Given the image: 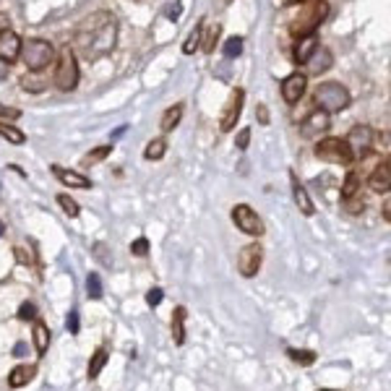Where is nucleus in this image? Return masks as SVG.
<instances>
[{"label":"nucleus","instance_id":"9b49d317","mask_svg":"<svg viewBox=\"0 0 391 391\" xmlns=\"http://www.w3.org/2000/svg\"><path fill=\"white\" fill-rule=\"evenodd\" d=\"M332 128V118H329V112H323L315 107L311 115H308L303 123H300V136L303 138H318L321 133H326Z\"/></svg>","mask_w":391,"mask_h":391},{"label":"nucleus","instance_id":"a19ab883","mask_svg":"<svg viewBox=\"0 0 391 391\" xmlns=\"http://www.w3.org/2000/svg\"><path fill=\"white\" fill-rule=\"evenodd\" d=\"M66 326H68L71 334H78V329H81V326H78V311H71L68 318H66Z\"/></svg>","mask_w":391,"mask_h":391},{"label":"nucleus","instance_id":"4c0bfd02","mask_svg":"<svg viewBox=\"0 0 391 391\" xmlns=\"http://www.w3.org/2000/svg\"><path fill=\"white\" fill-rule=\"evenodd\" d=\"M164 300V292H162L160 287H152L149 292H146V306H152V308H157Z\"/></svg>","mask_w":391,"mask_h":391},{"label":"nucleus","instance_id":"a211bd4d","mask_svg":"<svg viewBox=\"0 0 391 391\" xmlns=\"http://www.w3.org/2000/svg\"><path fill=\"white\" fill-rule=\"evenodd\" d=\"M332 63H334V55L332 50H326V47H315V52L308 58V68H311V73H315V76H321V73H326V71L332 68Z\"/></svg>","mask_w":391,"mask_h":391},{"label":"nucleus","instance_id":"c9c22d12","mask_svg":"<svg viewBox=\"0 0 391 391\" xmlns=\"http://www.w3.org/2000/svg\"><path fill=\"white\" fill-rule=\"evenodd\" d=\"M131 253L138 255V258H144L146 253H149V240L141 235V238H136L133 243H131Z\"/></svg>","mask_w":391,"mask_h":391},{"label":"nucleus","instance_id":"4be33fe9","mask_svg":"<svg viewBox=\"0 0 391 391\" xmlns=\"http://www.w3.org/2000/svg\"><path fill=\"white\" fill-rule=\"evenodd\" d=\"M183 104H172V107H167V110L162 112V118H160V128H162V133H170V131H175V128L180 126V120H183Z\"/></svg>","mask_w":391,"mask_h":391},{"label":"nucleus","instance_id":"a18cd8bd","mask_svg":"<svg viewBox=\"0 0 391 391\" xmlns=\"http://www.w3.org/2000/svg\"><path fill=\"white\" fill-rule=\"evenodd\" d=\"M6 78H8V66H6L3 60H0V84H3Z\"/></svg>","mask_w":391,"mask_h":391},{"label":"nucleus","instance_id":"3c124183","mask_svg":"<svg viewBox=\"0 0 391 391\" xmlns=\"http://www.w3.org/2000/svg\"><path fill=\"white\" fill-rule=\"evenodd\" d=\"M224 3H230V0H224Z\"/></svg>","mask_w":391,"mask_h":391},{"label":"nucleus","instance_id":"37998d69","mask_svg":"<svg viewBox=\"0 0 391 391\" xmlns=\"http://www.w3.org/2000/svg\"><path fill=\"white\" fill-rule=\"evenodd\" d=\"M258 123H261V126H269V110H266L264 104H258Z\"/></svg>","mask_w":391,"mask_h":391},{"label":"nucleus","instance_id":"423d86ee","mask_svg":"<svg viewBox=\"0 0 391 391\" xmlns=\"http://www.w3.org/2000/svg\"><path fill=\"white\" fill-rule=\"evenodd\" d=\"M315 157L321 162H329V164H352L355 162V157H352V152H349V146L344 138L339 136H326L321 138L318 144H315Z\"/></svg>","mask_w":391,"mask_h":391},{"label":"nucleus","instance_id":"9d476101","mask_svg":"<svg viewBox=\"0 0 391 391\" xmlns=\"http://www.w3.org/2000/svg\"><path fill=\"white\" fill-rule=\"evenodd\" d=\"M373 128L371 126H352L347 133V146L349 152H352V157L355 160H363V157H368L371 154V149H373Z\"/></svg>","mask_w":391,"mask_h":391},{"label":"nucleus","instance_id":"7c9ffc66","mask_svg":"<svg viewBox=\"0 0 391 391\" xmlns=\"http://www.w3.org/2000/svg\"><path fill=\"white\" fill-rule=\"evenodd\" d=\"M219 35H222V24H214L212 29H209V35L201 37V47H198V50H204V52L212 55L214 47H217V42H219Z\"/></svg>","mask_w":391,"mask_h":391},{"label":"nucleus","instance_id":"f3484780","mask_svg":"<svg viewBox=\"0 0 391 391\" xmlns=\"http://www.w3.org/2000/svg\"><path fill=\"white\" fill-rule=\"evenodd\" d=\"M186 321H188V308L178 306L172 311V318H170V334H172V342L178 347L186 344Z\"/></svg>","mask_w":391,"mask_h":391},{"label":"nucleus","instance_id":"0eeeda50","mask_svg":"<svg viewBox=\"0 0 391 391\" xmlns=\"http://www.w3.org/2000/svg\"><path fill=\"white\" fill-rule=\"evenodd\" d=\"M232 222H235V227H238L243 235H248V238L258 240L266 232L264 219L255 214V209L251 204H235L232 206Z\"/></svg>","mask_w":391,"mask_h":391},{"label":"nucleus","instance_id":"2f4dec72","mask_svg":"<svg viewBox=\"0 0 391 391\" xmlns=\"http://www.w3.org/2000/svg\"><path fill=\"white\" fill-rule=\"evenodd\" d=\"M86 295L92 300H102V279H100V274H89L86 277Z\"/></svg>","mask_w":391,"mask_h":391},{"label":"nucleus","instance_id":"ea45409f","mask_svg":"<svg viewBox=\"0 0 391 391\" xmlns=\"http://www.w3.org/2000/svg\"><path fill=\"white\" fill-rule=\"evenodd\" d=\"M0 118L18 120V118H21V110H16V107H8V104H0Z\"/></svg>","mask_w":391,"mask_h":391},{"label":"nucleus","instance_id":"c85d7f7f","mask_svg":"<svg viewBox=\"0 0 391 391\" xmlns=\"http://www.w3.org/2000/svg\"><path fill=\"white\" fill-rule=\"evenodd\" d=\"M357 193H360V178H357L355 170H349L344 183H342V201H344V198H352V196H357Z\"/></svg>","mask_w":391,"mask_h":391},{"label":"nucleus","instance_id":"7ed1b4c3","mask_svg":"<svg viewBox=\"0 0 391 391\" xmlns=\"http://www.w3.org/2000/svg\"><path fill=\"white\" fill-rule=\"evenodd\" d=\"M349 92L347 86L339 84V81H323V84L315 86V94H313V102L318 104V110L323 112H342L349 107Z\"/></svg>","mask_w":391,"mask_h":391},{"label":"nucleus","instance_id":"2eb2a0df","mask_svg":"<svg viewBox=\"0 0 391 391\" xmlns=\"http://www.w3.org/2000/svg\"><path fill=\"white\" fill-rule=\"evenodd\" d=\"M52 175L63 183L66 188H78V191H89L94 186L92 180L81 175L78 170H68V167H60V164H52Z\"/></svg>","mask_w":391,"mask_h":391},{"label":"nucleus","instance_id":"473e14b6","mask_svg":"<svg viewBox=\"0 0 391 391\" xmlns=\"http://www.w3.org/2000/svg\"><path fill=\"white\" fill-rule=\"evenodd\" d=\"M342 204H344V209H347L349 214H363L366 212V198H363L360 193L352 196V198H344Z\"/></svg>","mask_w":391,"mask_h":391},{"label":"nucleus","instance_id":"e433bc0d","mask_svg":"<svg viewBox=\"0 0 391 391\" xmlns=\"http://www.w3.org/2000/svg\"><path fill=\"white\" fill-rule=\"evenodd\" d=\"M248 144H251V128H240L238 133H235V146H238L240 152H246Z\"/></svg>","mask_w":391,"mask_h":391},{"label":"nucleus","instance_id":"b1692460","mask_svg":"<svg viewBox=\"0 0 391 391\" xmlns=\"http://www.w3.org/2000/svg\"><path fill=\"white\" fill-rule=\"evenodd\" d=\"M284 355L300 368H311V366H315V360H318V352H313V349H303V347H287L284 349Z\"/></svg>","mask_w":391,"mask_h":391},{"label":"nucleus","instance_id":"6ab92c4d","mask_svg":"<svg viewBox=\"0 0 391 391\" xmlns=\"http://www.w3.org/2000/svg\"><path fill=\"white\" fill-rule=\"evenodd\" d=\"M318 35H306V37H298V44H295V50H292V55H295V63L298 66H306L308 58L315 52V47H318Z\"/></svg>","mask_w":391,"mask_h":391},{"label":"nucleus","instance_id":"f704fd0d","mask_svg":"<svg viewBox=\"0 0 391 391\" xmlns=\"http://www.w3.org/2000/svg\"><path fill=\"white\" fill-rule=\"evenodd\" d=\"M16 318L18 321H35V318H40V315H37V306L35 303H21Z\"/></svg>","mask_w":391,"mask_h":391},{"label":"nucleus","instance_id":"c756f323","mask_svg":"<svg viewBox=\"0 0 391 391\" xmlns=\"http://www.w3.org/2000/svg\"><path fill=\"white\" fill-rule=\"evenodd\" d=\"M55 201H58V206L60 209H63V212L68 214L71 219H76L78 214H81V206L76 204V198H71L68 193H58V198H55Z\"/></svg>","mask_w":391,"mask_h":391},{"label":"nucleus","instance_id":"58836bf2","mask_svg":"<svg viewBox=\"0 0 391 391\" xmlns=\"http://www.w3.org/2000/svg\"><path fill=\"white\" fill-rule=\"evenodd\" d=\"M13 253H16V261H18V264H35V255L29 253V248L16 246V248H13Z\"/></svg>","mask_w":391,"mask_h":391},{"label":"nucleus","instance_id":"f257e3e1","mask_svg":"<svg viewBox=\"0 0 391 391\" xmlns=\"http://www.w3.org/2000/svg\"><path fill=\"white\" fill-rule=\"evenodd\" d=\"M115 40H118V24L112 13L107 11H97L76 26V35H73V50H78L84 58L97 60L104 58L115 50Z\"/></svg>","mask_w":391,"mask_h":391},{"label":"nucleus","instance_id":"09e8293b","mask_svg":"<svg viewBox=\"0 0 391 391\" xmlns=\"http://www.w3.org/2000/svg\"><path fill=\"white\" fill-rule=\"evenodd\" d=\"M3 230H6V224H3V222H0V235H3Z\"/></svg>","mask_w":391,"mask_h":391},{"label":"nucleus","instance_id":"f03ea898","mask_svg":"<svg viewBox=\"0 0 391 391\" xmlns=\"http://www.w3.org/2000/svg\"><path fill=\"white\" fill-rule=\"evenodd\" d=\"M326 16H329V3H326V0H306L303 11L292 18L289 32H292V37L315 35V32H318V26L326 21Z\"/></svg>","mask_w":391,"mask_h":391},{"label":"nucleus","instance_id":"cd10ccee","mask_svg":"<svg viewBox=\"0 0 391 391\" xmlns=\"http://www.w3.org/2000/svg\"><path fill=\"white\" fill-rule=\"evenodd\" d=\"M112 154V144H104V146H97V149H92V152L86 154L84 160H81V167H92V164H97V162L107 160Z\"/></svg>","mask_w":391,"mask_h":391},{"label":"nucleus","instance_id":"aec40b11","mask_svg":"<svg viewBox=\"0 0 391 391\" xmlns=\"http://www.w3.org/2000/svg\"><path fill=\"white\" fill-rule=\"evenodd\" d=\"M107 360H110V349L107 347L94 349V355L89 357V366H86V378H89V381H97L100 373H102V368L107 366Z\"/></svg>","mask_w":391,"mask_h":391},{"label":"nucleus","instance_id":"dca6fc26","mask_svg":"<svg viewBox=\"0 0 391 391\" xmlns=\"http://www.w3.org/2000/svg\"><path fill=\"white\" fill-rule=\"evenodd\" d=\"M368 188L373 191V193H389L391 191V164L389 160H383L373 172H371V178H368Z\"/></svg>","mask_w":391,"mask_h":391},{"label":"nucleus","instance_id":"1a4fd4ad","mask_svg":"<svg viewBox=\"0 0 391 391\" xmlns=\"http://www.w3.org/2000/svg\"><path fill=\"white\" fill-rule=\"evenodd\" d=\"M243 102H246V92L243 89H232L227 102H224V110L219 115V131L222 133H230L235 131V123L240 120L243 115Z\"/></svg>","mask_w":391,"mask_h":391},{"label":"nucleus","instance_id":"20e7f679","mask_svg":"<svg viewBox=\"0 0 391 391\" xmlns=\"http://www.w3.org/2000/svg\"><path fill=\"white\" fill-rule=\"evenodd\" d=\"M52 84L58 86L60 92H73L78 86V60L73 47H63L55 58V73H52Z\"/></svg>","mask_w":391,"mask_h":391},{"label":"nucleus","instance_id":"4468645a","mask_svg":"<svg viewBox=\"0 0 391 391\" xmlns=\"http://www.w3.org/2000/svg\"><path fill=\"white\" fill-rule=\"evenodd\" d=\"M289 183H292V198H295V206L300 209V214H303V217H313L315 204H313V198H311V193H308V188L300 183L295 172H289Z\"/></svg>","mask_w":391,"mask_h":391},{"label":"nucleus","instance_id":"c03bdc74","mask_svg":"<svg viewBox=\"0 0 391 391\" xmlns=\"http://www.w3.org/2000/svg\"><path fill=\"white\" fill-rule=\"evenodd\" d=\"M389 219H391V201L386 198V201H383V222H389Z\"/></svg>","mask_w":391,"mask_h":391},{"label":"nucleus","instance_id":"ddd939ff","mask_svg":"<svg viewBox=\"0 0 391 391\" xmlns=\"http://www.w3.org/2000/svg\"><path fill=\"white\" fill-rule=\"evenodd\" d=\"M308 89V76L306 73H289L284 81H282V97L287 104H298L303 100V94Z\"/></svg>","mask_w":391,"mask_h":391},{"label":"nucleus","instance_id":"f8f14e48","mask_svg":"<svg viewBox=\"0 0 391 391\" xmlns=\"http://www.w3.org/2000/svg\"><path fill=\"white\" fill-rule=\"evenodd\" d=\"M21 37L13 32V29H3L0 32V60L11 66V63H16L21 58Z\"/></svg>","mask_w":391,"mask_h":391},{"label":"nucleus","instance_id":"a878e982","mask_svg":"<svg viewBox=\"0 0 391 391\" xmlns=\"http://www.w3.org/2000/svg\"><path fill=\"white\" fill-rule=\"evenodd\" d=\"M0 136L6 138V141H11V144H24L26 141V133L21 131V128L11 126V123H6V120H0Z\"/></svg>","mask_w":391,"mask_h":391},{"label":"nucleus","instance_id":"de8ad7c7","mask_svg":"<svg viewBox=\"0 0 391 391\" xmlns=\"http://www.w3.org/2000/svg\"><path fill=\"white\" fill-rule=\"evenodd\" d=\"M277 6H295V3H303V0H274Z\"/></svg>","mask_w":391,"mask_h":391},{"label":"nucleus","instance_id":"49530a36","mask_svg":"<svg viewBox=\"0 0 391 391\" xmlns=\"http://www.w3.org/2000/svg\"><path fill=\"white\" fill-rule=\"evenodd\" d=\"M180 11H183V6H180V3L175 6V8H170V18H172V21H175V18L180 16Z\"/></svg>","mask_w":391,"mask_h":391},{"label":"nucleus","instance_id":"bb28decb","mask_svg":"<svg viewBox=\"0 0 391 391\" xmlns=\"http://www.w3.org/2000/svg\"><path fill=\"white\" fill-rule=\"evenodd\" d=\"M167 154V141L164 138H152L149 144H146V149H144V160H152V162H157V160H162Z\"/></svg>","mask_w":391,"mask_h":391},{"label":"nucleus","instance_id":"6e6552de","mask_svg":"<svg viewBox=\"0 0 391 391\" xmlns=\"http://www.w3.org/2000/svg\"><path fill=\"white\" fill-rule=\"evenodd\" d=\"M261 264H264V248L261 243H248V246L240 248L238 253V272L240 277H246V279H253L255 274L261 272Z\"/></svg>","mask_w":391,"mask_h":391},{"label":"nucleus","instance_id":"8fccbe9b","mask_svg":"<svg viewBox=\"0 0 391 391\" xmlns=\"http://www.w3.org/2000/svg\"><path fill=\"white\" fill-rule=\"evenodd\" d=\"M318 391H339V389H318Z\"/></svg>","mask_w":391,"mask_h":391},{"label":"nucleus","instance_id":"79ce46f5","mask_svg":"<svg viewBox=\"0 0 391 391\" xmlns=\"http://www.w3.org/2000/svg\"><path fill=\"white\" fill-rule=\"evenodd\" d=\"M21 86H24L26 92H42V86H40V81H35V78H29V76L21 78Z\"/></svg>","mask_w":391,"mask_h":391},{"label":"nucleus","instance_id":"393cba45","mask_svg":"<svg viewBox=\"0 0 391 391\" xmlns=\"http://www.w3.org/2000/svg\"><path fill=\"white\" fill-rule=\"evenodd\" d=\"M204 21H206V18H201V21L193 26V32L186 37V42H183V52H186V55H193V52L201 47V37H204Z\"/></svg>","mask_w":391,"mask_h":391},{"label":"nucleus","instance_id":"39448f33","mask_svg":"<svg viewBox=\"0 0 391 391\" xmlns=\"http://www.w3.org/2000/svg\"><path fill=\"white\" fill-rule=\"evenodd\" d=\"M21 60L32 73H40L50 63H55V47L47 40H26L21 44Z\"/></svg>","mask_w":391,"mask_h":391},{"label":"nucleus","instance_id":"72a5a7b5","mask_svg":"<svg viewBox=\"0 0 391 391\" xmlns=\"http://www.w3.org/2000/svg\"><path fill=\"white\" fill-rule=\"evenodd\" d=\"M243 52V37H230L224 42V58H238Z\"/></svg>","mask_w":391,"mask_h":391},{"label":"nucleus","instance_id":"412c9836","mask_svg":"<svg viewBox=\"0 0 391 391\" xmlns=\"http://www.w3.org/2000/svg\"><path fill=\"white\" fill-rule=\"evenodd\" d=\"M37 375V366H16L8 373V386L11 389H24L26 383H32Z\"/></svg>","mask_w":391,"mask_h":391},{"label":"nucleus","instance_id":"5701e85b","mask_svg":"<svg viewBox=\"0 0 391 391\" xmlns=\"http://www.w3.org/2000/svg\"><path fill=\"white\" fill-rule=\"evenodd\" d=\"M32 339H35V349L37 355L42 357L44 352H47V347H50V329H47V323L42 321V318H35V334H32Z\"/></svg>","mask_w":391,"mask_h":391}]
</instances>
